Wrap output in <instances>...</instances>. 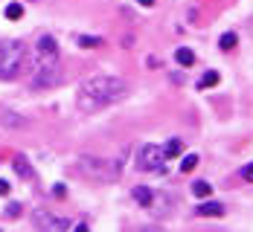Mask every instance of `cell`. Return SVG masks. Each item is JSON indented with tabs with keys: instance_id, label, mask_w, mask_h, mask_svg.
Returning <instances> with one entry per match:
<instances>
[{
	"instance_id": "277c9868",
	"label": "cell",
	"mask_w": 253,
	"mask_h": 232,
	"mask_svg": "<svg viewBox=\"0 0 253 232\" xmlns=\"http://www.w3.org/2000/svg\"><path fill=\"white\" fill-rule=\"evenodd\" d=\"M58 67V44L52 35H41L35 44V67L32 70H50Z\"/></svg>"
},
{
	"instance_id": "8992f818",
	"label": "cell",
	"mask_w": 253,
	"mask_h": 232,
	"mask_svg": "<svg viewBox=\"0 0 253 232\" xmlns=\"http://www.w3.org/2000/svg\"><path fill=\"white\" fill-rule=\"evenodd\" d=\"M32 224H35V230L38 232H67V227H70L67 218L52 215L50 209H38V212L32 215Z\"/></svg>"
},
{
	"instance_id": "603a6c76",
	"label": "cell",
	"mask_w": 253,
	"mask_h": 232,
	"mask_svg": "<svg viewBox=\"0 0 253 232\" xmlns=\"http://www.w3.org/2000/svg\"><path fill=\"white\" fill-rule=\"evenodd\" d=\"M242 177H245L248 183H253V163H248V166L242 168Z\"/></svg>"
},
{
	"instance_id": "ba28073f",
	"label": "cell",
	"mask_w": 253,
	"mask_h": 232,
	"mask_svg": "<svg viewBox=\"0 0 253 232\" xmlns=\"http://www.w3.org/2000/svg\"><path fill=\"white\" fill-rule=\"evenodd\" d=\"M149 209H152L157 218H163V215L172 209V198H169V195H163V192H154V198H152V203H149Z\"/></svg>"
},
{
	"instance_id": "cb8c5ba5",
	"label": "cell",
	"mask_w": 253,
	"mask_h": 232,
	"mask_svg": "<svg viewBox=\"0 0 253 232\" xmlns=\"http://www.w3.org/2000/svg\"><path fill=\"white\" fill-rule=\"evenodd\" d=\"M0 195H9V183L0 177Z\"/></svg>"
},
{
	"instance_id": "484cf974",
	"label": "cell",
	"mask_w": 253,
	"mask_h": 232,
	"mask_svg": "<svg viewBox=\"0 0 253 232\" xmlns=\"http://www.w3.org/2000/svg\"><path fill=\"white\" fill-rule=\"evenodd\" d=\"M140 6H154V0H137Z\"/></svg>"
},
{
	"instance_id": "ffe728a7",
	"label": "cell",
	"mask_w": 253,
	"mask_h": 232,
	"mask_svg": "<svg viewBox=\"0 0 253 232\" xmlns=\"http://www.w3.org/2000/svg\"><path fill=\"white\" fill-rule=\"evenodd\" d=\"M3 125H15V128H24L26 122H24V119H18L15 113H6V116H3Z\"/></svg>"
},
{
	"instance_id": "3957f363",
	"label": "cell",
	"mask_w": 253,
	"mask_h": 232,
	"mask_svg": "<svg viewBox=\"0 0 253 232\" xmlns=\"http://www.w3.org/2000/svg\"><path fill=\"white\" fill-rule=\"evenodd\" d=\"M26 70V47L9 44L0 50V81H15Z\"/></svg>"
},
{
	"instance_id": "7c38bea8",
	"label": "cell",
	"mask_w": 253,
	"mask_h": 232,
	"mask_svg": "<svg viewBox=\"0 0 253 232\" xmlns=\"http://www.w3.org/2000/svg\"><path fill=\"white\" fill-rule=\"evenodd\" d=\"M175 58H177L180 67H192V64H195V52L189 50V47H180V50L175 52Z\"/></svg>"
},
{
	"instance_id": "7a4b0ae2",
	"label": "cell",
	"mask_w": 253,
	"mask_h": 232,
	"mask_svg": "<svg viewBox=\"0 0 253 232\" xmlns=\"http://www.w3.org/2000/svg\"><path fill=\"white\" fill-rule=\"evenodd\" d=\"M79 171H82L84 177L96 180V183L120 180V166L111 163V160H105V157H93V154H82L79 157Z\"/></svg>"
},
{
	"instance_id": "8fae6325",
	"label": "cell",
	"mask_w": 253,
	"mask_h": 232,
	"mask_svg": "<svg viewBox=\"0 0 253 232\" xmlns=\"http://www.w3.org/2000/svg\"><path fill=\"white\" fill-rule=\"evenodd\" d=\"M12 166H15V171H18V174H21L24 180H32V174H35V171H32V166L26 163V157L18 154L15 160H12Z\"/></svg>"
},
{
	"instance_id": "d4e9b609",
	"label": "cell",
	"mask_w": 253,
	"mask_h": 232,
	"mask_svg": "<svg viewBox=\"0 0 253 232\" xmlns=\"http://www.w3.org/2000/svg\"><path fill=\"white\" fill-rule=\"evenodd\" d=\"M73 232H90V230H87L84 224H79V227H73Z\"/></svg>"
},
{
	"instance_id": "e0dca14e",
	"label": "cell",
	"mask_w": 253,
	"mask_h": 232,
	"mask_svg": "<svg viewBox=\"0 0 253 232\" xmlns=\"http://www.w3.org/2000/svg\"><path fill=\"white\" fill-rule=\"evenodd\" d=\"M210 192H212V186H210L207 180H195L192 183V195H195V198H210Z\"/></svg>"
},
{
	"instance_id": "30bf717a",
	"label": "cell",
	"mask_w": 253,
	"mask_h": 232,
	"mask_svg": "<svg viewBox=\"0 0 253 232\" xmlns=\"http://www.w3.org/2000/svg\"><path fill=\"white\" fill-rule=\"evenodd\" d=\"M152 198H154V192L149 189V186H134V200H137L140 206H146V209H149Z\"/></svg>"
},
{
	"instance_id": "4fadbf2b",
	"label": "cell",
	"mask_w": 253,
	"mask_h": 232,
	"mask_svg": "<svg viewBox=\"0 0 253 232\" xmlns=\"http://www.w3.org/2000/svg\"><path fill=\"white\" fill-rule=\"evenodd\" d=\"M180 151H183V142H180V139H169V142L163 145V154H166V160H175V157H180Z\"/></svg>"
},
{
	"instance_id": "ac0fdd59",
	"label": "cell",
	"mask_w": 253,
	"mask_h": 232,
	"mask_svg": "<svg viewBox=\"0 0 253 232\" xmlns=\"http://www.w3.org/2000/svg\"><path fill=\"white\" fill-rule=\"evenodd\" d=\"M236 44H239V38H236V32H224V35L218 38V47H221V50H233Z\"/></svg>"
},
{
	"instance_id": "9c48e42d",
	"label": "cell",
	"mask_w": 253,
	"mask_h": 232,
	"mask_svg": "<svg viewBox=\"0 0 253 232\" xmlns=\"http://www.w3.org/2000/svg\"><path fill=\"white\" fill-rule=\"evenodd\" d=\"M195 215H198V218H221V215H224V206L215 203V200H207V203H198Z\"/></svg>"
},
{
	"instance_id": "5bb4252c",
	"label": "cell",
	"mask_w": 253,
	"mask_h": 232,
	"mask_svg": "<svg viewBox=\"0 0 253 232\" xmlns=\"http://www.w3.org/2000/svg\"><path fill=\"white\" fill-rule=\"evenodd\" d=\"M218 73H215V70H207V73H204L201 78H198V90H207V87H215V84H218Z\"/></svg>"
},
{
	"instance_id": "6da1fadb",
	"label": "cell",
	"mask_w": 253,
	"mask_h": 232,
	"mask_svg": "<svg viewBox=\"0 0 253 232\" xmlns=\"http://www.w3.org/2000/svg\"><path fill=\"white\" fill-rule=\"evenodd\" d=\"M126 96H128L126 78L111 76V73H99V76H90L79 84L76 104L82 113H96V110L108 107V104H117Z\"/></svg>"
},
{
	"instance_id": "2e32d148",
	"label": "cell",
	"mask_w": 253,
	"mask_h": 232,
	"mask_svg": "<svg viewBox=\"0 0 253 232\" xmlns=\"http://www.w3.org/2000/svg\"><path fill=\"white\" fill-rule=\"evenodd\" d=\"M79 47L82 50H96V47H102V38H96V35H79Z\"/></svg>"
},
{
	"instance_id": "7402d4cb",
	"label": "cell",
	"mask_w": 253,
	"mask_h": 232,
	"mask_svg": "<svg viewBox=\"0 0 253 232\" xmlns=\"http://www.w3.org/2000/svg\"><path fill=\"white\" fill-rule=\"evenodd\" d=\"M64 195H67L64 183H55V186H52V198H64Z\"/></svg>"
},
{
	"instance_id": "5b68a950",
	"label": "cell",
	"mask_w": 253,
	"mask_h": 232,
	"mask_svg": "<svg viewBox=\"0 0 253 232\" xmlns=\"http://www.w3.org/2000/svg\"><path fill=\"white\" fill-rule=\"evenodd\" d=\"M163 163H166V154H163V148L160 145H143L140 148V157H137V168L140 171H163Z\"/></svg>"
},
{
	"instance_id": "44dd1931",
	"label": "cell",
	"mask_w": 253,
	"mask_h": 232,
	"mask_svg": "<svg viewBox=\"0 0 253 232\" xmlns=\"http://www.w3.org/2000/svg\"><path fill=\"white\" fill-rule=\"evenodd\" d=\"M21 215V203H9L6 206V218H18Z\"/></svg>"
},
{
	"instance_id": "d6986e66",
	"label": "cell",
	"mask_w": 253,
	"mask_h": 232,
	"mask_svg": "<svg viewBox=\"0 0 253 232\" xmlns=\"http://www.w3.org/2000/svg\"><path fill=\"white\" fill-rule=\"evenodd\" d=\"M198 163H201V160H198V154H186V157H183V163H180V171H192Z\"/></svg>"
},
{
	"instance_id": "52a82bcc",
	"label": "cell",
	"mask_w": 253,
	"mask_h": 232,
	"mask_svg": "<svg viewBox=\"0 0 253 232\" xmlns=\"http://www.w3.org/2000/svg\"><path fill=\"white\" fill-rule=\"evenodd\" d=\"M55 84H61V70H58V67L32 70V78H29V87H32V90H47V87H55Z\"/></svg>"
},
{
	"instance_id": "9a60e30c",
	"label": "cell",
	"mask_w": 253,
	"mask_h": 232,
	"mask_svg": "<svg viewBox=\"0 0 253 232\" xmlns=\"http://www.w3.org/2000/svg\"><path fill=\"white\" fill-rule=\"evenodd\" d=\"M6 18H9V21H21V18H24V3L12 0V3L6 6Z\"/></svg>"
}]
</instances>
